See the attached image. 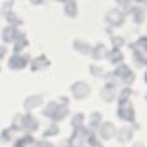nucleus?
Wrapping results in <instances>:
<instances>
[]
</instances>
